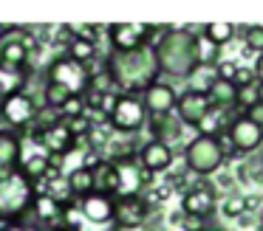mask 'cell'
I'll return each instance as SVG.
<instances>
[{"label":"cell","mask_w":263,"mask_h":231,"mask_svg":"<svg viewBox=\"0 0 263 231\" xmlns=\"http://www.w3.org/2000/svg\"><path fill=\"white\" fill-rule=\"evenodd\" d=\"M105 71L110 73L119 93H142L144 88L159 79V62H156L153 45H144L139 51H110L105 56Z\"/></svg>","instance_id":"obj_1"},{"label":"cell","mask_w":263,"mask_h":231,"mask_svg":"<svg viewBox=\"0 0 263 231\" xmlns=\"http://www.w3.org/2000/svg\"><path fill=\"white\" fill-rule=\"evenodd\" d=\"M153 54L159 62V73H164V76L187 79L198 68V45H195V34L190 28L167 26L164 34L153 43Z\"/></svg>","instance_id":"obj_2"},{"label":"cell","mask_w":263,"mask_h":231,"mask_svg":"<svg viewBox=\"0 0 263 231\" xmlns=\"http://www.w3.org/2000/svg\"><path fill=\"white\" fill-rule=\"evenodd\" d=\"M34 51H37V37L31 28L6 26L0 34V73L20 76L29 68Z\"/></svg>","instance_id":"obj_3"},{"label":"cell","mask_w":263,"mask_h":231,"mask_svg":"<svg viewBox=\"0 0 263 231\" xmlns=\"http://www.w3.org/2000/svg\"><path fill=\"white\" fill-rule=\"evenodd\" d=\"M34 197H37V186L20 169L9 175H0V220L3 223L23 220L31 212Z\"/></svg>","instance_id":"obj_4"},{"label":"cell","mask_w":263,"mask_h":231,"mask_svg":"<svg viewBox=\"0 0 263 231\" xmlns=\"http://www.w3.org/2000/svg\"><path fill=\"white\" fill-rule=\"evenodd\" d=\"M227 144L221 138H204V135H195L187 146H184V163L193 175H212L221 169V163L227 161Z\"/></svg>","instance_id":"obj_5"},{"label":"cell","mask_w":263,"mask_h":231,"mask_svg":"<svg viewBox=\"0 0 263 231\" xmlns=\"http://www.w3.org/2000/svg\"><path fill=\"white\" fill-rule=\"evenodd\" d=\"M40 110L43 107L37 104L23 88L12 90V93H6V96H0V121L6 124V130H12V133L29 130L31 124H34V118H37Z\"/></svg>","instance_id":"obj_6"},{"label":"cell","mask_w":263,"mask_h":231,"mask_svg":"<svg viewBox=\"0 0 263 231\" xmlns=\"http://www.w3.org/2000/svg\"><path fill=\"white\" fill-rule=\"evenodd\" d=\"M147 110L142 104V96L139 93H119L114 99V107L108 110V127L116 130L122 135L139 133V130L147 124Z\"/></svg>","instance_id":"obj_7"},{"label":"cell","mask_w":263,"mask_h":231,"mask_svg":"<svg viewBox=\"0 0 263 231\" xmlns=\"http://www.w3.org/2000/svg\"><path fill=\"white\" fill-rule=\"evenodd\" d=\"M167 26H150V23H116L108 28L110 48L127 54V51H139L144 45H153L156 39L164 34Z\"/></svg>","instance_id":"obj_8"},{"label":"cell","mask_w":263,"mask_h":231,"mask_svg":"<svg viewBox=\"0 0 263 231\" xmlns=\"http://www.w3.org/2000/svg\"><path fill=\"white\" fill-rule=\"evenodd\" d=\"M88 79H91L88 65H80V62L68 59V56H57V59L46 68V82L63 85L71 96H82V93H85Z\"/></svg>","instance_id":"obj_9"},{"label":"cell","mask_w":263,"mask_h":231,"mask_svg":"<svg viewBox=\"0 0 263 231\" xmlns=\"http://www.w3.org/2000/svg\"><path fill=\"white\" fill-rule=\"evenodd\" d=\"M114 166H116V178H119L116 197H136V195H142V192L150 186V178H153V175L139 163L136 155L119 158V161H114Z\"/></svg>","instance_id":"obj_10"},{"label":"cell","mask_w":263,"mask_h":231,"mask_svg":"<svg viewBox=\"0 0 263 231\" xmlns=\"http://www.w3.org/2000/svg\"><path fill=\"white\" fill-rule=\"evenodd\" d=\"M71 212L80 214L85 225H93V228H108V225H114V197L102 195V192H91V195L80 197Z\"/></svg>","instance_id":"obj_11"},{"label":"cell","mask_w":263,"mask_h":231,"mask_svg":"<svg viewBox=\"0 0 263 231\" xmlns=\"http://www.w3.org/2000/svg\"><path fill=\"white\" fill-rule=\"evenodd\" d=\"M29 214H31V223H34L40 231H54V228H60V225L68 223V206L60 203L57 197L46 195V192H37Z\"/></svg>","instance_id":"obj_12"},{"label":"cell","mask_w":263,"mask_h":231,"mask_svg":"<svg viewBox=\"0 0 263 231\" xmlns=\"http://www.w3.org/2000/svg\"><path fill=\"white\" fill-rule=\"evenodd\" d=\"M150 217V206L142 195L116 197L114 200V228L116 231H139Z\"/></svg>","instance_id":"obj_13"},{"label":"cell","mask_w":263,"mask_h":231,"mask_svg":"<svg viewBox=\"0 0 263 231\" xmlns=\"http://www.w3.org/2000/svg\"><path fill=\"white\" fill-rule=\"evenodd\" d=\"M227 141H229V146H232V152L252 155V152H257L263 146V130L240 113V116H235L232 124L227 127Z\"/></svg>","instance_id":"obj_14"},{"label":"cell","mask_w":263,"mask_h":231,"mask_svg":"<svg viewBox=\"0 0 263 231\" xmlns=\"http://www.w3.org/2000/svg\"><path fill=\"white\" fill-rule=\"evenodd\" d=\"M218 208V197H215V189L210 183H195L184 192L181 197V214L184 217H195V220H210Z\"/></svg>","instance_id":"obj_15"},{"label":"cell","mask_w":263,"mask_h":231,"mask_svg":"<svg viewBox=\"0 0 263 231\" xmlns=\"http://www.w3.org/2000/svg\"><path fill=\"white\" fill-rule=\"evenodd\" d=\"M29 138L34 141L37 146H43L46 155L54 158V161H60V158H65L68 152L77 150V138L68 133V127H65L63 121L48 127V130H40V133H29Z\"/></svg>","instance_id":"obj_16"},{"label":"cell","mask_w":263,"mask_h":231,"mask_svg":"<svg viewBox=\"0 0 263 231\" xmlns=\"http://www.w3.org/2000/svg\"><path fill=\"white\" fill-rule=\"evenodd\" d=\"M142 104L144 110H147L150 118H159V116H170V113H176V104H178V93L173 85L167 82H159L156 79L150 88H144L142 93Z\"/></svg>","instance_id":"obj_17"},{"label":"cell","mask_w":263,"mask_h":231,"mask_svg":"<svg viewBox=\"0 0 263 231\" xmlns=\"http://www.w3.org/2000/svg\"><path fill=\"white\" fill-rule=\"evenodd\" d=\"M210 99H206V93H193V90H184L181 96H178V104H176V116L178 121L184 124V127H198L201 118L206 116V110H210Z\"/></svg>","instance_id":"obj_18"},{"label":"cell","mask_w":263,"mask_h":231,"mask_svg":"<svg viewBox=\"0 0 263 231\" xmlns=\"http://www.w3.org/2000/svg\"><path fill=\"white\" fill-rule=\"evenodd\" d=\"M136 158H139V163H142L150 175L167 172V169L173 166V150L167 144H161V141H153V138L144 141V144L139 146Z\"/></svg>","instance_id":"obj_19"},{"label":"cell","mask_w":263,"mask_h":231,"mask_svg":"<svg viewBox=\"0 0 263 231\" xmlns=\"http://www.w3.org/2000/svg\"><path fill=\"white\" fill-rule=\"evenodd\" d=\"M20 155H23V138H20V133L0 130V175L17 172Z\"/></svg>","instance_id":"obj_20"},{"label":"cell","mask_w":263,"mask_h":231,"mask_svg":"<svg viewBox=\"0 0 263 231\" xmlns=\"http://www.w3.org/2000/svg\"><path fill=\"white\" fill-rule=\"evenodd\" d=\"M147 124H150V133H153V141H161L170 150H173V144H178L184 138V124L178 121L176 113L159 116V118H147Z\"/></svg>","instance_id":"obj_21"},{"label":"cell","mask_w":263,"mask_h":231,"mask_svg":"<svg viewBox=\"0 0 263 231\" xmlns=\"http://www.w3.org/2000/svg\"><path fill=\"white\" fill-rule=\"evenodd\" d=\"M235 116H238V110L210 107V110H206V116L201 118V124L195 130H198V135H204V138H221V133H227V127L232 124Z\"/></svg>","instance_id":"obj_22"},{"label":"cell","mask_w":263,"mask_h":231,"mask_svg":"<svg viewBox=\"0 0 263 231\" xmlns=\"http://www.w3.org/2000/svg\"><path fill=\"white\" fill-rule=\"evenodd\" d=\"M20 172L37 186L40 180H46L48 175L57 172V161L48 158V155H31V158H26V161H20Z\"/></svg>","instance_id":"obj_23"},{"label":"cell","mask_w":263,"mask_h":231,"mask_svg":"<svg viewBox=\"0 0 263 231\" xmlns=\"http://www.w3.org/2000/svg\"><path fill=\"white\" fill-rule=\"evenodd\" d=\"M206 99L212 107H221V110H235V101H238V85L227 82V79H215L210 90H206Z\"/></svg>","instance_id":"obj_24"},{"label":"cell","mask_w":263,"mask_h":231,"mask_svg":"<svg viewBox=\"0 0 263 231\" xmlns=\"http://www.w3.org/2000/svg\"><path fill=\"white\" fill-rule=\"evenodd\" d=\"M116 186H119V178H116L114 161H102L99 166H93V192L116 197Z\"/></svg>","instance_id":"obj_25"},{"label":"cell","mask_w":263,"mask_h":231,"mask_svg":"<svg viewBox=\"0 0 263 231\" xmlns=\"http://www.w3.org/2000/svg\"><path fill=\"white\" fill-rule=\"evenodd\" d=\"M65 183H68V192H71V197H74V200L91 195V192H93V169L74 166L68 172V178H65Z\"/></svg>","instance_id":"obj_26"},{"label":"cell","mask_w":263,"mask_h":231,"mask_svg":"<svg viewBox=\"0 0 263 231\" xmlns=\"http://www.w3.org/2000/svg\"><path fill=\"white\" fill-rule=\"evenodd\" d=\"M218 79V71L210 65H198L193 73L187 76V90H193V93H206V90L215 85Z\"/></svg>","instance_id":"obj_27"},{"label":"cell","mask_w":263,"mask_h":231,"mask_svg":"<svg viewBox=\"0 0 263 231\" xmlns=\"http://www.w3.org/2000/svg\"><path fill=\"white\" fill-rule=\"evenodd\" d=\"M238 175L246 183H263V152L260 150L252 152V155L238 166Z\"/></svg>","instance_id":"obj_28"},{"label":"cell","mask_w":263,"mask_h":231,"mask_svg":"<svg viewBox=\"0 0 263 231\" xmlns=\"http://www.w3.org/2000/svg\"><path fill=\"white\" fill-rule=\"evenodd\" d=\"M204 34L206 39H212V43L221 48V45H227V43H232L235 39V34H238V28L232 26V23H206L204 26Z\"/></svg>","instance_id":"obj_29"},{"label":"cell","mask_w":263,"mask_h":231,"mask_svg":"<svg viewBox=\"0 0 263 231\" xmlns=\"http://www.w3.org/2000/svg\"><path fill=\"white\" fill-rule=\"evenodd\" d=\"M65 56H68V59H74V62H80V65H88V62L97 56V45L88 43V39L74 37L68 43V48H65Z\"/></svg>","instance_id":"obj_30"},{"label":"cell","mask_w":263,"mask_h":231,"mask_svg":"<svg viewBox=\"0 0 263 231\" xmlns=\"http://www.w3.org/2000/svg\"><path fill=\"white\" fill-rule=\"evenodd\" d=\"M195 45H198V65L215 68L218 62H221V48H218L212 39H206L204 34H198V37H195Z\"/></svg>","instance_id":"obj_31"},{"label":"cell","mask_w":263,"mask_h":231,"mask_svg":"<svg viewBox=\"0 0 263 231\" xmlns=\"http://www.w3.org/2000/svg\"><path fill=\"white\" fill-rule=\"evenodd\" d=\"M255 104H260V85L252 82V85H246V88H238V101H235V110L246 113L249 107H255Z\"/></svg>","instance_id":"obj_32"},{"label":"cell","mask_w":263,"mask_h":231,"mask_svg":"<svg viewBox=\"0 0 263 231\" xmlns=\"http://www.w3.org/2000/svg\"><path fill=\"white\" fill-rule=\"evenodd\" d=\"M243 45H246V51L263 54V26H246L243 28Z\"/></svg>","instance_id":"obj_33"},{"label":"cell","mask_w":263,"mask_h":231,"mask_svg":"<svg viewBox=\"0 0 263 231\" xmlns=\"http://www.w3.org/2000/svg\"><path fill=\"white\" fill-rule=\"evenodd\" d=\"M246 208H249V203H246L243 195H229L227 200L221 203V212L227 214V217H240Z\"/></svg>","instance_id":"obj_34"},{"label":"cell","mask_w":263,"mask_h":231,"mask_svg":"<svg viewBox=\"0 0 263 231\" xmlns=\"http://www.w3.org/2000/svg\"><path fill=\"white\" fill-rule=\"evenodd\" d=\"M80 116H85V99H82V96H71V99L65 101V107L60 110V118L68 121V118H80Z\"/></svg>","instance_id":"obj_35"},{"label":"cell","mask_w":263,"mask_h":231,"mask_svg":"<svg viewBox=\"0 0 263 231\" xmlns=\"http://www.w3.org/2000/svg\"><path fill=\"white\" fill-rule=\"evenodd\" d=\"M74 37H80V39H88V43H93V45H97L99 28H97V26H77V28H74Z\"/></svg>","instance_id":"obj_36"},{"label":"cell","mask_w":263,"mask_h":231,"mask_svg":"<svg viewBox=\"0 0 263 231\" xmlns=\"http://www.w3.org/2000/svg\"><path fill=\"white\" fill-rule=\"evenodd\" d=\"M243 116L249 118V121H255L257 127L263 130V101H260V104H255V107H249V110H246Z\"/></svg>","instance_id":"obj_37"},{"label":"cell","mask_w":263,"mask_h":231,"mask_svg":"<svg viewBox=\"0 0 263 231\" xmlns=\"http://www.w3.org/2000/svg\"><path fill=\"white\" fill-rule=\"evenodd\" d=\"M3 231H40L34 223H26V220H14V223H6Z\"/></svg>","instance_id":"obj_38"},{"label":"cell","mask_w":263,"mask_h":231,"mask_svg":"<svg viewBox=\"0 0 263 231\" xmlns=\"http://www.w3.org/2000/svg\"><path fill=\"white\" fill-rule=\"evenodd\" d=\"M252 73H255V82L263 85V54H257L255 65H252Z\"/></svg>","instance_id":"obj_39"},{"label":"cell","mask_w":263,"mask_h":231,"mask_svg":"<svg viewBox=\"0 0 263 231\" xmlns=\"http://www.w3.org/2000/svg\"><path fill=\"white\" fill-rule=\"evenodd\" d=\"M3 228H6V223H3V220H0V231H3Z\"/></svg>","instance_id":"obj_40"},{"label":"cell","mask_w":263,"mask_h":231,"mask_svg":"<svg viewBox=\"0 0 263 231\" xmlns=\"http://www.w3.org/2000/svg\"><path fill=\"white\" fill-rule=\"evenodd\" d=\"M260 225H263V206H260Z\"/></svg>","instance_id":"obj_41"},{"label":"cell","mask_w":263,"mask_h":231,"mask_svg":"<svg viewBox=\"0 0 263 231\" xmlns=\"http://www.w3.org/2000/svg\"><path fill=\"white\" fill-rule=\"evenodd\" d=\"M201 231H218V228H201Z\"/></svg>","instance_id":"obj_42"},{"label":"cell","mask_w":263,"mask_h":231,"mask_svg":"<svg viewBox=\"0 0 263 231\" xmlns=\"http://www.w3.org/2000/svg\"><path fill=\"white\" fill-rule=\"evenodd\" d=\"M3 28H6V26H0V34H3Z\"/></svg>","instance_id":"obj_43"},{"label":"cell","mask_w":263,"mask_h":231,"mask_svg":"<svg viewBox=\"0 0 263 231\" xmlns=\"http://www.w3.org/2000/svg\"><path fill=\"white\" fill-rule=\"evenodd\" d=\"M260 231H263V225H260Z\"/></svg>","instance_id":"obj_44"}]
</instances>
